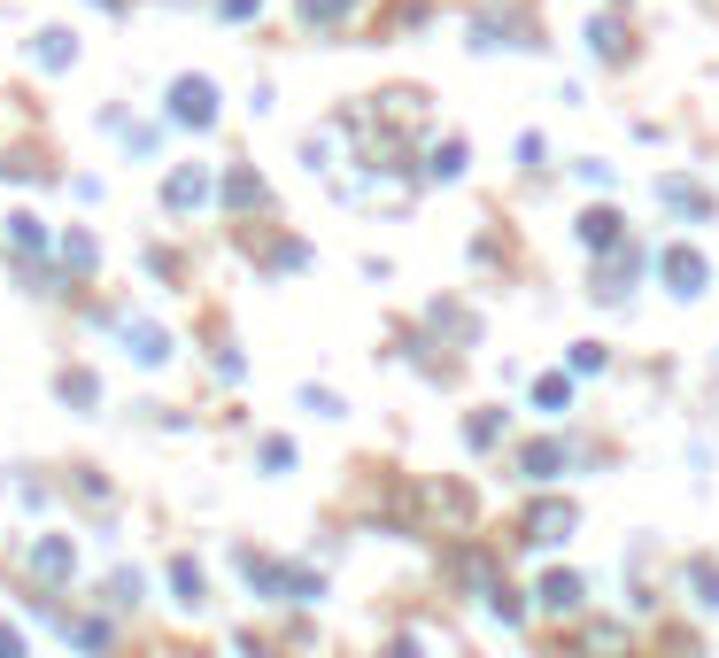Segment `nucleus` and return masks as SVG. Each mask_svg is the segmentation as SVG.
Instances as JSON below:
<instances>
[{"label": "nucleus", "mask_w": 719, "mask_h": 658, "mask_svg": "<svg viewBox=\"0 0 719 658\" xmlns=\"http://www.w3.org/2000/svg\"><path fill=\"white\" fill-rule=\"evenodd\" d=\"M542 604H549V612H573V604H580V581H573V573H549V581H542Z\"/></svg>", "instance_id": "obj_1"}, {"label": "nucleus", "mask_w": 719, "mask_h": 658, "mask_svg": "<svg viewBox=\"0 0 719 658\" xmlns=\"http://www.w3.org/2000/svg\"><path fill=\"white\" fill-rule=\"evenodd\" d=\"M565 527H573V511H565V504L534 511V542H565Z\"/></svg>", "instance_id": "obj_2"}, {"label": "nucleus", "mask_w": 719, "mask_h": 658, "mask_svg": "<svg viewBox=\"0 0 719 658\" xmlns=\"http://www.w3.org/2000/svg\"><path fill=\"white\" fill-rule=\"evenodd\" d=\"M696 604H719V573L712 566H696Z\"/></svg>", "instance_id": "obj_3"}, {"label": "nucleus", "mask_w": 719, "mask_h": 658, "mask_svg": "<svg viewBox=\"0 0 719 658\" xmlns=\"http://www.w3.org/2000/svg\"><path fill=\"white\" fill-rule=\"evenodd\" d=\"M0 658H24V643H16V635H8V628H0Z\"/></svg>", "instance_id": "obj_4"}]
</instances>
